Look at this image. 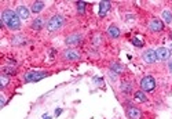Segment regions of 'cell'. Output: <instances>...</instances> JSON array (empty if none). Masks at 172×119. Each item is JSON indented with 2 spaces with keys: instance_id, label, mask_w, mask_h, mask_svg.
Returning a JSON list of instances; mask_svg holds the SVG:
<instances>
[{
  "instance_id": "1",
  "label": "cell",
  "mask_w": 172,
  "mask_h": 119,
  "mask_svg": "<svg viewBox=\"0 0 172 119\" xmlns=\"http://www.w3.org/2000/svg\"><path fill=\"white\" fill-rule=\"evenodd\" d=\"M2 24H4L8 29L11 31H17L21 28V18L18 17L17 11L13 10H4L2 14Z\"/></svg>"
},
{
  "instance_id": "2",
  "label": "cell",
  "mask_w": 172,
  "mask_h": 119,
  "mask_svg": "<svg viewBox=\"0 0 172 119\" xmlns=\"http://www.w3.org/2000/svg\"><path fill=\"white\" fill-rule=\"evenodd\" d=\"M63 22H65V18L62 15H54L47 22V29H48V32H57L58 29L62 28Z\"/></svg>"
},
{
  "instance_id": "3",
  "label": "cell",
  "mask_w": 172,
  "mask_h": 119,
  "mask_svg": "<svg viewBox=\"0 0 172 119\" xmlns=\"http://www.w3.org/2000/svg\"><path fill=\"white\" fill-rule=\"evenodd\" d=\"M140 87H142V92H153L156 89V80L153 76H145L142 80H140Z\"/></svg>"
},
{
  "instance_id": "4",
  "label": "cell",
  "mask_w": 172,
  "mask_h": 119,
  "mask_svg": "<svg viewBox=\"0 0 172 119\" xmlns=\"http://www.w3.org/2000/svg\"><path fill=\"white\" fill-rule=\"evenodd\" d=\"M142 58H143V61L147 63V64H154L157 61V54H156L154 50L149 49V50H146V51L142 54Z\"/></svg>"
},
{
  "instance_id": "5",
  "label": "cell",
  "mask_w": 172,
  "mask_h": 119,
  "mask_svg": "<svg viewBox=\"0 0 172 119\" xmlns=\"http://www.w3.org/2000/svg\"><path fill=\"white\" fill-rule=\"evenodd\" d=\"M47 73L44 72H29L25 75V82H37V80L43 79V78H46Z\"/></svg>"
},
{
  "instance_id": "6",
  "label": "cell",
  "mask_w": 172,
  "mask_h": 119,
  "mask_svg": "<svg viewBox=\"0 0 172 119\" xmlns=\"http://www.w3.org/2000/svg\"><path fill=\"white\" fill-rule=\"evenodd\" d=\"M149 29L152 31V32H161V31L164 29V24H162V21H160L158 18H153L149 24Z\"/></svg>"
},
{
  "instance_id": "7",
  "label": "cell",
  "mask_w": 172,
  "mask_h": 119,
  "mask_svg": "<svg viewBox=\"0 0 172 119\" xmlns=\"http://www.w3.org/2000/svg\"><path fill=\"white\" fill-rule=\"evenodd\" d=\"M156 54H157V60H161V61H167V60L171 57V51L165 47H160V49L156 50Z\"/></svg>"
},
{
  "instance_id": "8",
  "label": "cell",
  "mask_w": 172,
  "mask_h": 119,
  "mask_svg": "<svg viewBox=\"0 0 172 119\" xmlns=\"http://www.w3.org/2000/svg\"><path fill=\"white\" fill-rule=\"evenodd\" d=\"M62 54H63V58L69 60V61H76V60L80 58V53H78V51H76V50H72V49L65 50Z\"/></svg>"
},
{
  "instance_id": "9",
  "label": "cell",
  "mask_w": 172,
  "mask_h": 119,
  "mask_svg": "<svg viewBox=\"0 0 172 119\" xmlns=\"http://www.w3.org/2000/svg\"><path fill=\"white\" fill-rule=\"evenodd\" d=\"M81 42V35L80 33H72L66 37V44L68 46H75V44H78Z\"/></svg>"
},
{
  "instance_id": "10",
  "label": "cell",
  "mask_w": 172,
  "mask_h": 119,
  "mask_svg": "<svg viewBox=\"0 0 172 119\" xmlns=\"http://www.w3.org/2000/svg\"><path fill=\"white\" fill-rule=\"evenodd\" d=\"M125 114L130 119H139L140 118V111L137 108V107H128Z\"/></svg>"
},
{
  "instance_id": "11",
  "label": "cell",
  "mask_w": 172,
  "mask_h": 119,
  "mask_svg": "<svg viewBox=\"0 0 172 119\" xmlns=\"http://www.w3.org/2000/svg\"><path fill=\"white\" fill-rule=\"evenodd\" d=\"M17 14H18V17H20L21 20H28L29 18V10L23 6H20L17 8Z\"/></svg>"
},
{
  "instance_id": "12",
  "label": "cell",
  "mask_w": 172,
  "mask_h": 119,
  "mask_svg": "<svg viewBox=\"0 0 172 119\" xmlns=\"http://www.w3.org/2000/svg\"><path fill=\"white\" fill-rule=\"evenodd\" d=\"M109 10H110V3L109 2H101L99 3V15L101 17L106 15Z\"/></svg>"
},
{
  "instance_id": "13",
  "label": "cell",
  "mask_w": 172,
  "mask_h": 119,
  "mask_svg": "<svg viewBox=\"0 0 172 119\" xmlns=\"http://www.w3.org/2000/svg\"><path fill=\"white\" fill-rule=\"evenodd\" d=\"M107 35L113 39H117V37L120 36V29L116 27V25H110V27L107 28Z\"/></svg>"
},
{
  "instance_id": "14",
  "label": "cell",
  "mask_w": 172,
  "mask_h": 119,
  "mask_svg": "<svg viewBox=\"0 0 172 119\" xmlns=\"http://www.w3.org/2000/svg\"><path fill=\"white\" fill-rule=\"evenodd\" d=\"M120 90L124 93H131L132 92V83L131 82H123L120 86Z\"/></svg>"
},
{
  "instance_id": "15",
  "label": "cell",
  "mask_w": 172,
  "mask_h": 119,
  "mask_svg": "<svg viewBox=\"0 0 172 119\" xmlns=\"http://www.w3.org/2000/svg\"><path fill=\"white\" fill-rule=\"evenodd\" d=\"M44 8V3L43 2H35L32 4V11L33 13H40V11Z\"/></svg>"
},
{
  "instance_id": "16",
  "label": "cell",
  "mask_w": 172,
  "mask_h": 119,
  "mask_svg": "<svg viewBox=\"0 0 172 119\" xmlns=\"http://www.w3.org/2000/svg\"><path fill=\"white\" fill-rule=\"evenodd\" d=\"M162 20L165 21V22H172V13L169 10H164L162 11Z\"/></svg>"
},
{
  "instance_id": "17",
  "label": "cell",
  "mask_w": 172,
  "mask_h": 119,
  "mask_svg": "<svg viewBox=\"0 0 172 119\" xmlns=\"http://www.w3.org/2000/svg\"><path fill=\"white\" fill-rule=\"evenodd\" d=\"M32 28H33V29H36V31H40V29H41V28H43V20H41V18H37V20L33 21Z\"/></svg>"
},
{
  "instance_id": "18",
  "label": "cell",
  "mask_w": 172,
  "mask_h": 119,
  "mask_svg": "<svg viewBox=\"0 0 172 119\" xmlns=\"http://www.w3.org/2000/svg\"><path fill=\"white\" fill-rule=\"evenodd\" d=\"M135 98H137L138 101H140V103H145V101L147 100V97L145 96V93L140 90V92H137V93H135Z\"/></svg>"
},
{
  "instance_id": "19",
  "label": "cell",
  "mask_w": 172,
  "mask_h": 119,
  "mask_svg": "<svg viewBox=\"0 0 172 119\" xmlns=\"http://www.w3.org/2000/svg\"><path fill=\"white\" fill-rule=\"evenodd\" d=\"M112 71H116L117 73H120V72H123L124 71V66L123 65H120V64H117V63H114V64H112Z\"/></svg>"
},
{
  "instance_id": "20",
  "label": "cell",
  "mask_w": 172,
  "mask_h": 119,
  "mask_svg": "<svg viewBox=\"0 0 172 119\" xmlns=\"http://www.w3.org/2000/svg\"><path fill=\"white\" fill-rule=\"evenodd\" d=\"M77 10H78V13L80 14H83L85 11V3L84 2H78L77 3Z\"/></svg>"
},
{
  "instance_id": "21",
  "label": "cell",
  "mask_w": 172,
  "mask_h": 119,
  "mask_svg": "<svg viewBox=\"0 0 172 119\" xmlns=\"http://www.w3.org/2000/svg\"><path fill=\"white\" fill-rule=\"evenodd\" d=\"M132 44L134 46H137V47H143V42L139 39H137V37H134L132 39Z\"/></svg>"
},
{
  "instance_id": "22",
  "label": "cell",
  "mask_w": 172,
  "mask_h": 119,
  "mask_svg": "<svg viewBox=\"0 0 172 119\" xmlns=\"http://www.w3.org/2000/svg\"><path fill=\"white\" fill-rule=\"evenodd\" d=\"M0 79H2V87H6L7 83H8V78L6 75H3V76H0Z\"/></svg>"
},
{
  "instance_id": "23",
  "label": "cell",
  "mask_w": 172,
  "mask_h": 119,
  "mask_svg": "<svg viewBox=\"0 0 172 119\" xmlns=\"http://www.w3.org/2000/svg\"><path fill=\"white\" fill-rule=\"evenodd\" d=\"M4 72H7V73H14L15 71H14L13 68H4Z\"/></svg>"
},
{
  "instance_id": "24",
  "label": "cell",
  "mask_w": 172,
  "mask_h": 119,
  "mask_svg": "<svg viewBox=\"0 0 172 119\" xmlns=\"http://www.w3.org/2000/svg\"><path fill=\"white\" fill-rule=\"evenodd\" d=\"M110 78H112V80H116V79H117V73L110 72Z\"/></svg>"
},
{
  "instance_id": "25",
  "label": "cell",
  "mask_w": 172,
  "mask_h": 119,
  "mask_svg": "<svg viewBox=\"0 0 172 119\" xmlns=\"http://www.w3.org/2000/svg\"><path fill=\"white\" fill-rule=\"evenodd\" d=\"M62 112V109L61 108H58V109H57V111H55V115H59V114H61Z\"/></svg>"
},
{
  "instance_id": "26",
  "label": "cell",
  "mask_w": 172,
  "mask_h": 119,
  "mask_svg": "<svg viewBox=\"0 0 172 119\" xmlns=\"http://www.w3.org/2000/svg\"><path fill=\"white\" fill-rule=\"evenodd\" d=\"M169 71H171V72H172V61H171V63H169Z\"/></svg>"
},
{
  "instance_id": "27",
  "label": "cell",
  "mask_w": 172,
  "mask_h": 119,
  "mask_svg": "<svg viewBox=\"0 0 172 119\" xmlns=\"http://www.w3.org/2000/svg\"><path fill=\"white\" fill-rule=\"evenodd\" d=\"M44 119H50V116H47V115H46V116H44Z\"/></svg>"
},
{
  "instance_id": "28",
  "label": "cell",
  "mask_w": 172,
  "mask_h": 119,
  "mask_svg": "<svg viewBox=\"0 0 172 119\" xmlns=\"http://www.w3.org/2000/svg\"><path fill=\"white\" fill-rule=\"evenodd\" d=\"M171 46H172V44H171Z\"/></svg>"
}]
</instances>
